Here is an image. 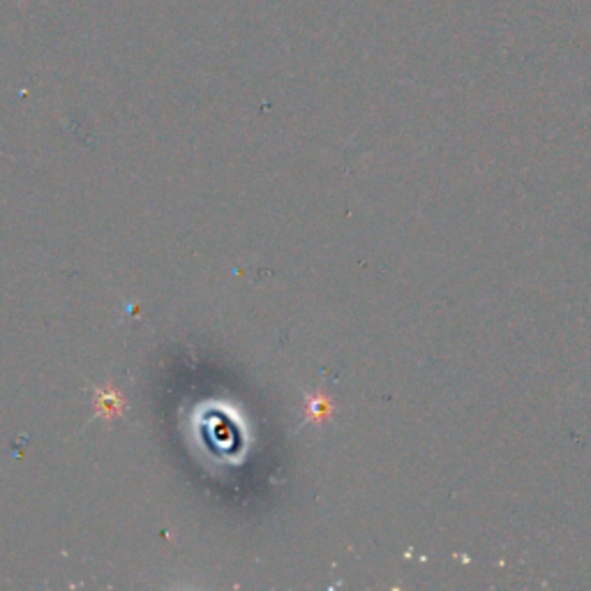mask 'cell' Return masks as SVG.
<instances>
[{"label":"cell","instance_id":"cell-1","mask_svg":"<svg viewBox=\"0 0 591 591\" xmlns=\"http://www.w3.org/2000/svg\"><path fill=\"white\" fill-rule=\"evenodd\" d=\"M123 411V400L118 397V393L107 391V393H97V413L102 416H116V413Z\"/></svg>","mask_w":591,"mask_h":591}]
</instances>
